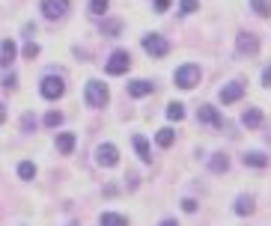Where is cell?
I'll list each match as a JSON object with an SVG mask.
<instances>
[{
	"mask_svg": "<svg viewBox=\"0 0 271 226\" xmlns=\"http://www.w3.org/2000/svg\"><path fill=\"white\" fill-rule=\"evenodd\" d=\"M200 84V65L194 63H185L176 68V87H182V90H194Z\"/></svg>",
	"mask_w": 271,
	"mask_h": 226,
	"instance_id": "obj_1",
	"label": "cell"
},
{
	"mask_svg": "<svg viewBox=\"0 0 271 226\" xmlns=\"http://www.w3.org/2000/svg\"><path fill=\"white\" fill-rule=\"evenodd\" d=\"M143 51H146L149 57H167L170 42L164 36H158V33H149V36H143Z\"/></svg>",
	"mask_w": 271,
	"mask_h": 226,
	"instance_id": "obj_2",
	"label": "cell"
},
{
	"mask_svg": "<svg viewBox=\"0 0 271 226\" xmlns=\"http://www.w3.org/2000/svg\"><path fill=\"white\" fill-rule=\"evenodd\" d=\"M128 65H131V54H128V51H113L110 60L104 63V71H107V74H125Z\"/></svg>",
	"mask_w": 271,
	"mask_h": 226,
	"instance_id": "obj_3",
	"label": "cell"
},
{
	"mask_svg": "<svg viewBox=\"0 0 271 226\" xmlns=\"http://www.w3.org/2000/svg\"><path fill=\"white\" fill-rule=\"evenodd\" d=\"M87 104L90 107H104L107 104V87L102 81H90L87 84Z\"/></svg>",
	"mask_w": 271,
	"mask_h": 226,
	"instance_id": "obj_4",
	"label": "cell"
},
{
	"mask_svg": "<svg viewBox=\"0 0 271 226\" xmlns=\"http://www.w3.org/2000/svg\"><path fill=\"white\" fill-rule=\"evenodd\" d=\"M39 93H42L45 98H51V101H54V98H60L63 93H66V84H63V78H54V74H48V78L39 84Z\"/></svg>",
	"mask_w": 271,
	"mask_h": 226,
	"instance_id": "obj_5",
	"label": "cell"
},
{
	"mask_svg": "<svg viewBox=\"0 0 271 226\" xmlns=\"http://www.w3.org/2000/svg\"><path fill=\"white\" fill-rule=\"evenodd\" d=\"M197 119L206 122V125H212V128H224V116H221L218 107H212V104H203V107L197 110Z\"/></svg>",
	"mask_w": 271,
	"mask_h": 226,
	"instance_id": "obj_6",
	"label": "cell"
},
{
	"mask_svg": "<svg viewBox=\"0 0 271 226\" xmlns=\"http://www.w3.org/2000/svg\"><path fill=\"white\" fill-rule=\"evenodd\" d=\"M42 12H45V18H63L69 12V0H42Z\"/></svg>",
	"mask_w": 271,
	"mask_h": 226,
	"instance_id": "obj_7",
	"label": "cell"
},
{
	"mask_svg": "<svg viewBox=\"0 0 271 226\" xmlns=\"http://www.w3.org/2000/svg\"><path fill=\"white\" fill-rule=\"evenodd\" d=\"M96 161L102 164V167H116V161H119V152H116V146H110V143H102V146L96 149Z\"/></svg>",
	"mask_w": 271,
	"mask_h": 226,
	"instance_id": "obj_8",
	"label": "cell"
},
{
	"mask_svg": "<svg viewBox=\"0 0 271 226\" xmlns=\"http://www.w3.org/2000/svg\"><path fill=\"white\" fill-rule=\"evenodd\" d=\"M241 96H244V84H241V81H233V84H227V87L221 90V101H224V104H233V101H238Z\"/></svg>",
	"mask_w": 271,
	"mask_h": 226,
	"instance_id": "obj_9",
	"label": "cell"
},
{
	"mask_svg": "<svg viewBox=\"0 0 271 226\" xmlns=\"http://www.w3.org/2000/svg\"><path fill=\"white\" fill-rule=\"evenodd\" d=\"M236 48H238V54H256L259 42H256V36H253V33H238Z\"/></svg>",
	"mask_w": 271,
	"mask_h": 226,
	"instance_id": "obj_10",
	"label": "cell"
},
{
	"mask_svg": "<svg viewBox=\"0 0 271 226\" xmlns=\"http://www.w3.org/2000/svg\"><path fill=\"white\" fill-rule=\"evenodd\" d=\"M15 54H18L15 42H12V39H3V45H0V65L9 68V65L15 63Z\"/></svg>",
	"mask_w": 271,
	"mask_h": 226,
	"instance_id": "obj_11",
	"label": "cell"
},
{
	"mask_svg": "<svg viewBox=\"0 0 271 226\" xmlns=\"http://www.w3.org/2000/svg\"><path fill=\"white\" fill-rule=\"evenodd\" d=\"M241 125H244V128H259V125H262V110H259V107H247V110L241 113Z\"/></svg>",
	"mask_w": 271,
	"mask_h": 226,
	"instance_id": "obj_12",
	"label": "cell"
},
{
	"mask_svg": "<svg viewBox=\"0 0 271 226\" xmlns=\"http://www.w3.org/2000/svg\"><path fill=\"white\" fill-rule=\"evenodd\" d=\"M72 149H75V134H72V131L57 134V152H60V155H72Z\"/></svg>",
	"mask_w": 271,
	"mask_h": 226,
	"instance_id": "obj_13",
	"label": "cell"
},
{
	"mask_svg": "<svg viewBox=\"0 0 271 226\" xmlns=\"http://www.w3.org/2000/svg\"><path fill=\"white\" fill-rule=\"evenodd\" d=\"M134 149H137V155H140V161L143 164L152 161V152H149V143H146L143 134H134Z\"/></svg>",
	"mask_w": 271,
	"mask_h": 226,
	"instance_id": "obj_14",
	"label": "cell"
},
{
	"mask_svg": "<svg viewBox=\"0 0 271 226\" xmlns=\"http://www.w3.org/2000/svg\"><path fill=\"white\" fill-rule=\"evenodd\" d=\"M241 161H244V167H256V170H262V167H268V155H262V152H247Z\"/></svg>",
	"mask_w": 271,
	"mask_h": 226,
	"instance_id": "obj_15",
	"label": "cell"
},
{
	"mask_svg": "<svg viewBox=\"0 0 271 226\" xmlns=\"http://www.w3.org/2000/svg\"><path fill=\"white\" fill-rule=\"evenodd\" d=\"M149 93H152V84H149V81H131V84H128V96L143 98V96H149Z\"/></svg>",
	"mask_w": 271,
	"mask_h": 226,
	"instance_id": "obj_16",
	"label": "cell"
},
{
	"mask_svg": "<svg viewBox=\"0 0 271 226\" xmlns=\"http://www.w3.org/2000/svg\"><path fill=\"white\" fill-rule=\"evenodd\" d=\"M209 167H212V173H227V170H230V158H227L224 152H215L212 161H209Z\"/></svg>",
	"mask_w": 271,
	"mask_h": 226,
	"instance_id": "obj_17",
	"label": "cell"
},
{
	"mask_svg": "<svg viewBox=\"0 0 271 226\" xmlns=\"http://www.w3.org/2000/svg\"><path fill=\"white\" fill-rule=\"evenodd\" d=\"M173 140H176V131H173V128H161L158 134H155V143H158L161 149H167V146H173Z\"/></svg>",
	"mask_w": 271,
	"mask_h": 226,
	"instance_id": "obj_18",
	"label": "cell"
},
{
	"mask_svg": "<svg viewBox=\"0 0 271 226\" xmlns=\"http://www.w3.org/2000/svg\"><path fill=\"white\" fill-rule=\"evenodd\" d=\"M99 223L102 226H128V220H125L122 214H110V211H104L102 217H99Z\"/></svg>",
	"mask_w": 271,
	"mask_h": 226,
	"instance_id": "obj_19",
	"label": "cell"
},
{
	"mask_svg": "<svg viewBox=\"0 0 271 226\" xmlns=\"http://www.w3.org/2000/svg\"><path fill=\"white\" fill-rule=\"evenodd\" d=\"M236 214H241V217L244 214H253V199L250 196H238L236 199Z\"/></svg>",
	"mask_w": 271,
	"mask_h": 226,
	"instance_id": "obj_20",
	"label": "cell"
},
{
	"mask_svg": "<svg viewBox=\"0 0 271 226\" xmlns=\"http://www.w3.org/2000/svg\"><path fill=\"white\" fill-rule=\"evenodd\" d=\"M250 9L265 18V15H271V0H250Z\"/></svg>",
	"mask_w": 271,
	"mask_h": 226,
	"instance_id": "obj_21",
	"label": "cell"
},
{
	"mask_svg": "<svg viewBox=\"0 0 271 226\" xmlns=\"http://www.w3.org/2000/svg\"><path fill=\"white\" fill-rule=\"evenodd\" d=\"M18 176H21L24 182H30V179L36 176V167L30 161H21V164H18Z\"/></svg>",
	"mask_w": 271,
	"mask_h": 226,
	"instance_id": "obj_22",
	"label": "cell"
},
{
	"mask_svg": "<svg viewBox=\"0 0 271 226\" xmlns=\"http://www.w3.org/2000/svg\"><path fill=\"white\" fill-rule=\"evenodd\" d=\"M60 122H63V113H60V110H48V113H45V125H48V128H57Z\"/></svg>",
	"mask_w": 271,
	"mask_h": 226,
	"instance_id": "obj_23",
	"label": "cell"
},
{
	"mask_svg": "<svg viewBox=\"0 0 271 226\" xmlns=\"http://www.w3.org/2000/svg\"><path fill=\"white\" fill-rule=\"evenodd\" d=\"M107 6H110V0H90V12L93 15H104Z\"/></svg>",
	"mask_w": 271,
	"mask_h": 226,
	"instance_id": "obj_24",
	"label": "cell"
},
{
	"mask_svg": "<svg viewBox=\"0 0 271 226\" xmlns=\"http://www.w3.org/2000/svg\"><path fill=\"white\" fill-rule=\"evenodd\" d=\"M197 9H200L197 0H182V3H179V12H182V15H191V12H197Z\"/></svg>",
	"mask_w": 271,
	"mask_h": 226,
	"instance_id": "obj_25",
	"label": "cell"
},
{
	"mask_svg": "<svg viewBox=\"0 0 271 226\" xmlns=\"http://www.w3.org/2000/svg\"><path fill=\"white\" fill-rule=\"evenodd\" d=\"M119 30H122V24H119V21H104V24H102L104 36H116Z\"/></svg>",
	"mask_w": 271,
	"mask_h": 226,
	"instance_id": "obj_26",
	"label": "cell"
},
{
	"mask_svg": "<svg viewBox=\"0 0 271 226\" xmlns=\"http://www.w3.org/2000/svg\"><path fill=\"white\" fill-rule=\"evenodd\" d=\"M167 116H170V119H176V122H179V119H185L182 104H170V107H167Z\"/></svg>",
	"mask_w": 271,
	"mask_h": 226,
	"instance_id": "obj_27",
	"label": "cell"
},
{
	"mask_svg": "<svg viewBox=\"0 0 271 226\" xmlns=\"http://www.w3.org/2000/svg\"><path fill=\"white\" fill-rule=\"evenodd\" d=\"M24 57H27V60L39 57V45H36V42H27V45H24Z\"/></svg>",
	"mask_w": 271,
	"mask_h": 226,
	"instance_id": "obj_28",
	"label": "cell"
},
{
	"mask_svg": "<svg viewBox=\"0 0 271 226\" xmlns=\"http://www.w3.org/2000/svg\"><path fill=\"white\" fill-rule=\"evenodd\" d=\"M182 208H185L188 214H194V211H197V199H182Z\"/></svg>",
	"mask_w": 271,
	"mask_h": 226,
	"instance_id": "obj_29",
	"label": "cell"
},
{
	"mask_svg": "<svg viewBox=\"0 0 271 226\" xmlns=\"http://www.w3.org/2000/svg\"><path fill=\"white\" fill-rule=\"evenodd\" d=\"M21 125H24V131H30L36 125V119L30 116V113H24V119H21Z\"/></svg>",
	"mask_w": 271,
	"mask_h": 226,
	"instance_id": "obj_30",
	"label": "cell"
},
{
	"mask_svg": "<svg viewBox=\"0 0 271 226\" xmlns=\"http://www.w3.org/2000/svg\"><path fill=\"white\" fill-rule=\"evenodd\" d=\"M155 9H158V12H167V9H170V0H155Z\"/></svg>",
	"mask_w": 271,
	"mask_h": 226,
	"instance_id": "obj_31",
	"label": "cell"
},
{
	"mask_svg": "<svg viewBox=\"0 0 271 226\" xmlns=\"http://www.w3.org/2000/svg\"><path fill=\"white\" fill-rule=\"evenodd\" d=\"M15 84H18V81H15V74H9V78L3 81V87H6V90H15Z\"/></svg>",
	"mask_w": 271,
	"mask_h": 226,
	"instance_id": "obj_32",
	"label": "cell"
},
{
	"mask_svg": "<svg viewBox=\"0 0 271 226\" xmlns=\"http://www.w3.org/2000/svg\"><path fill=\"white\" fill-rule=\"evenodd\" d=\"M262 84H265V87H271V68H265V71H262Z\"/></svg>",
	"mask_w": 271,
	"mask_h": 226,
	"instance_id": "obj_33",
	"label": "cell"
},
{
	"mask_svg": "<svg viewBox=\"0 0 271 226\" xmlns=\"http://www.w3.org/2000/svg\"><path fill=\"white\" fill-rule=\"evenodd\" d=\"M3 119H6V107L0 104V122H3Z\"/></svg>",
	"mask_w": 271,
	"mask_h": 226,
	"instance_id": "obj_34",
	"label": "cell"
},
{
	"mask_svg": "<svg viewBox=\"0 0 271 226\" xmlns=\"http://www.w3.org/2000/svg\"><path fill=\"white\" fill-rule=\"evenodd\" d=\"M161 226H179L176 220H161Z\"/></svg>",
	"mask_w": 271,
	"mask_h": 226,
	"instance_id": "obj_35",
	"label": "cell"
}]
</instances>
